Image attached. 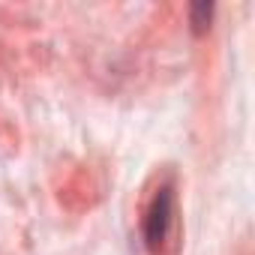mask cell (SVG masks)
I'll return each instance as SVG.
<instances>
[{
	"mask_svg": "<svg viewBox=\"0 0 255 255\" xmlns=\"http://www.w3.org/2000/svg\"><path fill=\"white\" fill-rule=\"evenodd\" d=\"M210 18H213V3H207V0H198V3L189 6V24L195 36L210 30Z\"/></svg>",
	"mask_w": 255,
	"mask_h": 255,
	"instance_id": "obj_2",
	"label": "cell"
},
{
	"mask_svg": "<svg viewBox=\"0 0 255 255\" xmlns=\"http://www.w3.org/2000/svg\"><path fill=\"white\" fill-rule=\"evenodd\" d=\"M171 219H174V189L171 183H162L144 213V243L150 252H159V246L165 243L168 231H171Z\"/></svg>",
	"mask_w": 255,
	"mask_h": 255,
	"instance_id": "obj_1",
	"label": "cell"
}]
</instances>
